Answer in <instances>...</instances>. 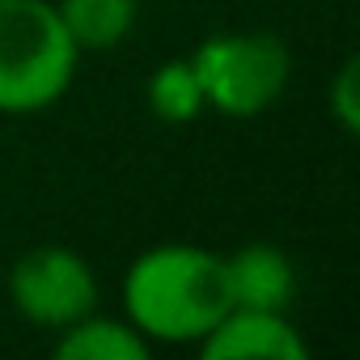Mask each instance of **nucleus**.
<instances>
[{
	"label": "nucleus",
	"mask_w": 360,
	"mask_h": 360,
	"mask_svg": "<svg viewBox=\"0 0 360 360\" xmlns=\"http://www.w3.org/2000/svg\"><path fill=\"white\" fill-rule=\"evenodd\" d=\"M229 309L225 255L191 242L140 250L123 271V318L148 343H200Z\"/></svg>",
	"instance_id": "nucleus-1"
},
{
	"label": "nucleus",
	"mask_w": 360,
	"mask_h": 360,
	"mask_svg": "<svg viewBox=\"0 0 360 360\" xmlns=\"http://www.w3.org/2000/svg\"><path fill=\"white\" fill-rule=\"evenodd\" d=\"M81 51L68 39L56 0H0V115H34L56 106Z\"/></svg>",
	"instance_id": "nucleus-2"
},
{
	"label": "nucleus",
	"mask_w": 360,
	"mask_h": 360,
	"mask_svg": "<svg viewBox=\"0 0 360 360\" xmlns=\"http://www.w3.org/2000/svg\"><path fill=\"white\" fill-rule=\"evenodd\" d=\"M208 110L225 119H255L280 102L292 77V51L271 30H225L191 51Z\"/></svg>",
	"instance_id": "nucleus-3"
},
{
	"label": "nucleus",
	"mask_w": 360,
	"mask_h": 360,
	"mask_svg": "<svg viewBox=\"0 0 360 360\" xmlns=\"http://www.w3.org/2000/svg\"><path fill=\"white\" fill-rule=\"evenodd\" d=\"M13 309L47 330H64L68 322L98 309V276L89 259L72 246H34L13 259L9 284H5Z\"/></svg>",
	"instance_id": "nucleus-4"
},
{
	"label": "nucleus",
	"mask_w": 360,
	"mask_h": 360,
	"mask_svg": "<svg viewBox=\"0 0 360 360\" xmlns=\"http://www.w3.org/2000/svg\"><path fill=\"white\" fill-rule=\"evenodd\" d=\"M204 360H305L309 343L276 309H238L229 305L225 318L195 343Z\"/></svg>",
	"instance_id": "nucleus-5"
},
{
	"label": "nucleus",
	"mask_w": 360,
	"mask_h": 360,
	"mask_svg": "<svg viewBox=\"0 0 360 360\" xmlns=\"http://www.w3.org/2000/svg\"><path fill=\"white\" fill-rule=\"evenodd\" d=\"M225 284H229V305L238 309L288 314L292 292H297L292 263L271 242H246L233 255H225Z\"/></svg>",
	"instance_id": "nucleus-6"
},
{
	"label": "nucleus",
	"mask_w": 360,
	"mask_h": 360,
	"mask_svg": "<svg viewBox=\"0 0 360 360\" xmlns=\"http://www.w3.org/2000/svg\"><path fill=\"white\" fill-rule=\"evenodd\" d=\"M153 343L127 322V318H106V314H85L56 330V356L60 360H144Z\"/></svg>",
	"instance_id": "nucleus-7"
},
{
	"label": "nucleus",
	"mask_w": 360,
	"mask_h": 360,
	"mask_svg": "<svg viewBox=\"0 0 360 360\" xmlns=\"http://www.w3.org/2000/svg\"><path fill=\"white\" fill-rule=\"evenodd\" d=\"M60 22L77 51H110L119 47L140 18V0H56Z\"/></svg>",
	"instance_id": "nucleus-8"
},
{
	"label": "nucleus",
	"mask_w": 360,
	"mask_h": 360,
	"mask_svg": "<svg viewBox=\"0 0 360 360\" xmlns=\"http://www.w3.org/2000/svg\"><path fill=\"white\" fill-rule=\"evenodd\" d=\"M144 102H148V110H153L161 123H169V127L195 123V119L208 110V102H204V85H200V77H195L191 56H174V60L157 64V68L148 72V81H144Z\"/></svg>",
	"instance_id": "nucleus-9"
},
{
	"label": "nucleus",
	"mask_w": 360,
	"mask_h": 360,
	"mask_svg": "<svg viewBox=\"0 0 360 360\" xmlns=\"http://www.w3.org/2000/svg\"><path fill=\"white\" fill-rule=\"evenodd\" d=\"M326 110L347 136L360 131V64H356V56H347L339 64V72H335V81L326 89Z\"/></svg>",
	"instance_id": "nucleus-10"
}]
</instances>
